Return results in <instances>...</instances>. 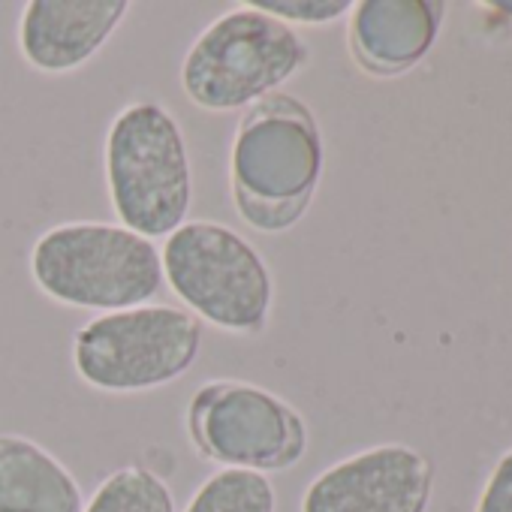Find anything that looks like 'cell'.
Masks as SVG:
<instances>
[{"instance_id":"obj_1","label":"cell","mask_w":512,"mask_h":512,"mask_svg":"<svg viewBox=\"0 0 512 512\" xmlns=\"http://www.w3.org/2000/svg\"><path fill=\"white\" fill-rule=\"evenodd\" d=\"M323 175V136L311 109L272 94L247 109L229 151L232 199L244 223L287 232L302 220Z\"/></svg>"},{"instance_id":"obj_2","label":"cell","mask_w":512,"mask_h":512,"mask_svg":"<svg viewBox=\"0 0 512 512\" xmlns=\"http://www.w3.org/2000/svg\"><path fill=\"white\" fill-rule=\"evenodd\" d=\"M31 275L49 299L103 314L148 305L163 287L154 241L94 220L46 229L31 247Z\"/></svg>"},{"instance_id":"obj_3","label":"cell","mask_w":512,"mask_h":512,"mask_svg":"<svg viewBox=\"0 0 512 512\" xmlns=\"http://www.w3.org/2000/svg\"><path fill=\"white\" fill-rule=\"evenodd\" d=\"M106 187L130 232L169 238L187 223L193 172L181 124L154 100L124 106L106 133Z\"/></svg>"},{"instance_id":"obj_4","label":"cell","mask_w":512,"mask_h":512,"mask_svg":"<svg viewBox=\"0 0 512 512\" xmlns=\"http://www.w3.org/2000/svg\"><path fill=\"white\" fill-rule=\"evenodd\" d=\"M308 58V43L296 28L241 4L193 40L181 64V88L208 112L250 109L290 82Z\"/></svg>"},{"instance_id":"obj_5","label":"cell","mask_w":512,"mask_h":512,"mask_svg":"<svg viewBox=\"0 0 512 512\" xmlns=\"http://www.w3.org/2000/svg\"><path fill=\"white\" fill-rule=\"evenodd\" d=\"M163 281L190 308L223 332H263L275 302L269 263L244 235L214 220L181 223L160 250Z\"/></svg>"},{"instance_id":"obj_6","label":"cell","mask_w":512,"mask_h":512,"mask_svg":"<svg viewBox=\"0 0 512 512\" xmlns=\"http://www.w3.org/2000/svg\"><path fill=\"white\" fill-rule=\"evenodd\" d=\"M202 350V323L172 305H139L88 320L73 341L79 377L115 395L151 392L184 377Z\"/></svg>"},{"instance_id":"obj_7","label":"cell","mask_w":512,"mask_h":512,"mask_svg":"<svg viewBox=\"0 0 512 512\" xmlns=\"http://www.w3.org/2000/svg\"><path fill=\"white\" fill-rule=\"evenodd\" d=\"M187 434L208 461L256 473L287 470L308 449L302 413L275 392L241 380L199 386L187 404Z\"/></svg>"},{"instance_id":"obj_8","label":"cell","mask_w":512,"mask_h":512,"mask_svg":"<svg viewBox=\"0 0 512 512\" xmlns=\"http://www.w3.org/2000/svg\"><path fill=\"white\" fill-rule=\"evenodd\" d=\"M434 467L404 443L356 452L323 470L302 497V512H425Z\"/></svg>"},{"instance_id":"obj_9","label":"cell","mask_w":512,"mask_h":512,"mask_svg":"<svg viewBox=\"0 0 512 512\" xmlns=\"http://www.w3.org/2000/svg\"><path fill=\"white\" fill-rule=\"evenodd\" d=\"M127 13V0H31L19 19V49L43 73H70L109 43Z\"/></svg>"},{"instance_id":"obj_10","label":"cell","mask_w":512,"mask_h":512,"mask_svg":"<svg viewBox=\"0 0 512 512\" xmlns=\"http://www.w3.org/2000/svg\"><path fill=\"white\" fill-rule=\"evenodd\" d=\"M443 4L434 0H362L350 16V46L362 67L398 73L434 46Z\"/></svg>"},{"instance_id":"obj_11","label":"cell","mask_w":512,"mask_h":512,"mask_svg":"<svg viewBox=\"0 0 512 512\" xmlns=\"http://www.w3.org/2000/svg\"><path fill=\"white\" fill-rule=\"evenodd\" d=\"M0 512H85V497L49 449L22 434H0Z\"/></svg>"},{"instance_id":"obj_12","label":"cell","mask_w":512,"mask_h":512,"mask_svg":"<svg viewBox=\"0 0 512 512\" xmlns=\"http://www.w3.org/2000/svg\"><path fill=\"white\" fill-rule=\"evenodd\" d=\"M278 494L266 473L223 467L211 473L184 512H275Z\"/></svg>"},{"instance_id":"obj_13","label":"cell","mask_w":512,"mask_h":512,"mask_svg":"<svg viewBox=\"0 0 512 512\" xmlns=\"http://www.w3.org/2000/svg\"><path fill=\"white\" fill-rule=\"evenodd\" d=\"M85 512H175V497L151 467L127 464L100 482Z\"/></svg>"},{"instance_id":"obj_14","label":"cell","mask_w":512,"mask_h":512,"mask_svg":"<svg viewBox=\"0 0 512 512\" xmlns=\"http://www.w3.org/2000/svg\"><path fill=\"white\" fill-rule=\"evenodd\" d=\"M281 22L293 25H329L353 10L350 0H247Z\"/></svg>"},{"instance_id":"obj_15","label":"cell","mask_w":512,"mask_h":512,"mask_svg":"<svg viewBox=\"0 0 512 512\" xmlns=\"http://www.w3.org/2000/svg\"><path fill=\"white\" fill-rule=\"evenodd\" d=\"M476 512H512V449L494 464Z\"/></svg>"},{"instance_id":"obj_16","label":"cell","mask_w":512,"mask_h":512,"mask_svg":"<svg viewBox=\"0 0 512 512\" xmlns=\"http://www.w3.org/2000/svg\"><path fill=\"white\" fill-rule=\"evenodd\" d=\"M494 10H500V13H509L512 16V0H497V4H491Z\"/></svg>"}]
</instances>
